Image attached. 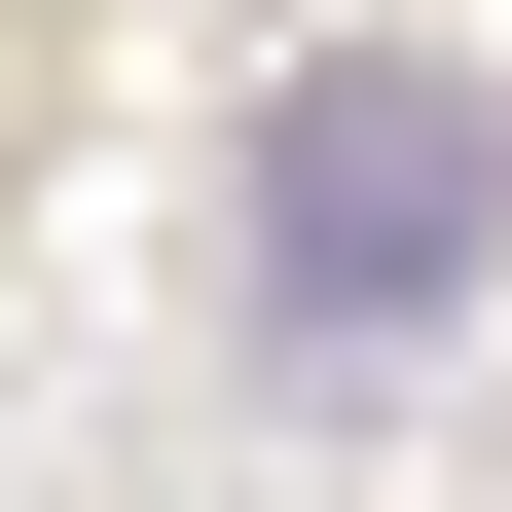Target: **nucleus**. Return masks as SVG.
I'll return each mask as SVG.
<instances>
[{
  "label": "nucleus",
  "instance_id": "nucleus-1",
  "mask_svg": "<svg viewBox=\"0 0 512 512\" xmlns=\"http://www.w3.org/2000/svg\"><path fill=\"white\" fill-rule=\"evenodd\" d=\"M256 330L293 366H366V330H439V293H476L512 256V74H403V37H330V74L256 110Z\"/></svg>",
  "mask_w": 512,
  "mask_h": 512
}]
</instances>
